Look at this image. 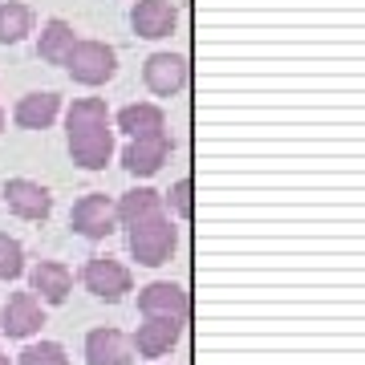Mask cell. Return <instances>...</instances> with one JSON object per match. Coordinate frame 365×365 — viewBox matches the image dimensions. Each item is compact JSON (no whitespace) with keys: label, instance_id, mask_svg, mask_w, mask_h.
Segmentation results:
<instances>
[{"label":"cell","instance_id":"8","mask_svg":"<svg viewBox=\"0 0 365 365\" xmlns=\"http://www.w3.org/2000/svg\"><path fill=\"white\" fill-rule=\"evenodd\" d=\"M4 203H9V211L13 215H21V220H49V211H53V195L41 187V182L33 179H9L4 182Z\"/></svg>","mask_w":365,"mask_h":365},{"label":"cell","instance_id":"23","mask_svg":"<svg viewBox=\"0 0 365 365\" xmlns=\"http://www.w3.org/2000/svg\"><path fill=\"white\" fill-rule=\"evenodd\" d=\"M0 365H13V361H9V353H0Z\"/></svg>","mask_w":365,"mask_h":365},{"label":"cell","instance_id":"14","mask_svg":"<svg viewBox=\"0 0 365 365\" xmlns=\"http://www.w3.org/2000/svg\"><path fill=\"white\" fill-rule=\"evenodd\" d=\"M118 130L130 138H146V134H167V114L155 102H130L118 110Z\"/></svg>","mask_w":365,"mask_h":365},{"label":"cell","instance_id":"4","mask_svg":"<svg viewBox=\"0 0 365 365\" xmlns=\"http://www.w3.org/2000/svg\"><path fill=\"white\" fill-rule=\"evenodd\" d=\"M81 284L90 288L98 300H110V304H114V300H122L134 288V276H130L126 264L110 260V256H93V260L86 264V272H81Z\"/></svg>","mask_w":365,"mask_h":365},{"label":"cell","instance_id":"6","mask_svg":"<svg viewBox=\"0 0 365 365\" xmlns=\"http://www.w3.org/2000/svg\"><path fill=\"white\" fill-rule=\"evenodd\" d=\"M187 57L182 53H150L143 66V81L146 90L158 93V98H175V93L187 86Z\"/></svg>","mask_w":365,"mask_h":365},{"label":"cell","instance_id":"24","mask_svg":"<svg viewBox=\"0 0 365 365\" xmlns=\"http://www.w3.org/2000/svg\"><path fill=\"white\" fill-rule=\"evenodd\" d=\"M0 130H4V110H0Z\"/></svg>","mask_w":365,"mask_h":365},{"label":"cell","instance_id":"1","mask_svg":"<svg viewBox=\"0 0 365 365\" xmlns=\"http://www.w3.org/2000/svg\"><path fill=\"white\" fill-rule=\"evenodd\" d=\"M69 155L81 170H102L114 158V130H110V110L102 98H78L66 114Z\"/></svg>","mask_w":365,"mask_h":365},{"label":"cell","instance_id":"22","mask_svg":"<svg viewBox=\"0 0 365 365\" xmlns=\"http://www.w3.org/2000/svg\"><path fill=\"white\" fill-rule=\"evenodd\" d=\"M167 203L175 215H182V220H191V179H179L175 187L167 191Z\"/></svg>","mask_w":365,"mask_h":365},{"label":"cell","instance_id":"21","mask_svg":"<svg viewBox=\"0 0 365 365\" xmlns=\"http://www.w3.org/2000/svg\"><path fill=\"white\" fill-rule=\"evenodd\" d=\"M16 365H69V357L57 341H37V345H29V349L16 357Z\"/></svg>","mask_w":365,"mask_h":365},{"label":"cell","instance_id":"7","mask_svg":"<svg viewBox=\"0 0 365 365\" xmlns=\"http://www.w3.org/2000/svg\"><path fill=\"white\" fill-rule=\"evenodd\" d=\"M69 223H73V232L86 235V240H106V235L118 227L114 220V203H110V195H81L78 203H73V215H69Z\"/></svg>","mask_w":365,"mask_h":365},{"label":"cell","instance_id":"13","mask_svg":"<svg viewBox=\"0 0 365 365\" xmlns=\"http://www.w3.org/2000/svg\"><path fill=\"white\" fill-rule=\"evenodd\" d=\"M29 288H33V297L45 300V304H61V300L69 297V288H73V272L57 260H41L37 268L29 272Z\"/></svg>","mask_w":365,"mask_h":365},{"label":"cell","instance_id":"3","mask_svg":"<svg viewBox=\"0 0 365 365\" xmlns=\"http://www.w3.org/2000/svg\"><path fill=\"white\" fill-rule=\"evenodd\" d=\"M66 69L69 78L81 81V86H106L118 69V53L106 41H78L66 57Z\"/></svg>","mask_w":365,"mask_h":365},{"label":"cell","instance_id":"11","mask_svg":"<svg viewBox=\"0 0 365 365\" xmlns=\"http://www.w3.org/2000/svg\"><path fill=\"white\" fill-rule=\"evenodd\" d=\"M45 325V309L33 292H13L4 300V313H0V329L9 337H33L37 329Z\"/></svg>","mask_w":365,"mask_h":365},{"label":"cell","instance_id":"10","mask_svg":"<svg viewBox=\"0 0 365 365\" xmlns=\"http://www.w3.org/2000/svg\"><path fill=\"white\" fill-rule=\"evenodd\" d=\"M179 337H182V321L146 317L143 325H138V333H134L130 349L138 353V357H163V353H170L175 345H179Z\"/></svg>","mask_w":365,"mask_h":365},{"label":"cell","instance_id":"15","mask_svg":"<svg viewBox=\"0 0 365 365\" xmlns=\"http://www.w3.org/2000/svg\"><path fill=\"white\" fill-rule=\"evenodd\" d=\"M57 114H61V98L57 93H29V98L16 102L13 122L21 130H49L57 122Z\"/></svg>","mask_w":365,"mask_h":365},{"label":"cell","instance_id":"18","mask_svg":"<svg viewBox=\"0 0 365 365\" xmlns=\"http://www.w3.org/2000/svg\"><path fill=\"white\" fill-rule=\"evenodd\" d=\"M158 211H163V195L150 191V187H134V191H126V195L114 203V220L122 223V227H134V223L150 220Z\"/></svg>","mask_w":365,"mask_h":365},{"label":"cell","instance_id":"19","mask_svg":"<svg viewBox=\"0 0 365 365\" xmlns=\"http://www.w3.org/2000/svg\"><path fill=\"white\" fill-rule=\"evenodd\" d=\"M33 33V13H29L25 4H0V45H21V41Z\"/></svg>","mask_w":365,"mask_h":365},{"label":"cell","instance_id":"5","mask_svg":"<svg viewBox=\"0 0 365 365\" xmlns=\"http://www.w3.org/2000/svg\"><path fill=\"white\" fill-rule=\"evenodd\" d=\"M138 309L143 317H170V321H187L191 317V292L170 280H155L138 292Z\"/></svg>","mask_w":365,"mask_h":365},{"label":"cell","instance_id":"16","mask_svg":"<svg viewBox=\"0 0 365 365\" xmlns=\"http://www.w3.org/2000/svg\"><path fill=\"white\" fill-rule=\"evenodd\" d=\"M86 361L90 365H126L130 361V341L118 329H93L86 337Z\"/></svg>","mask_w":365,"mask_h":365},{"label":"cell","instance_id":"2","mask_svg":"<svg viewBox=\"0 0 365 365\" xmlns=\"http://www.w3.org/2000/svg\"><path fill=\"white\" fill-rule=\"evenodd\" d=\"M175 244H179V227H175V223H170L163 211L130 227V256H134L138 264H146V268L167 264L170 252H175Z\"/></svg>","mask_w":365,"mask_h":365},{"label":"cell","instance_id":"12","mask_svg":"<svg viewBox=\"0 0 365 365\" xmlns=\"http://www.w3.org/2000/svg\"><path fill=\"white\" fill-rule=\"evenodd\" d=\"M130 25L138 37L146 41H163L175 33V25H179V13H175V4L170 0H138L130 13Z\"/></svg>","mask_w":365,"mask_h":365},{"label":"cell","instance_id":"20","mask_svg":"<svg viewBox=\"0 0 365 365\" xmlns=\"http://www.w3.org/2000/svg\"><path fill=\"white\" fill-rule=\"evenodd\" d=\"M25 272V248H21V240L0 232V280L9 284V280H21Z\"/></svg>","mask_w":365,"mask_h":365},{"label":"cell","instance_id":"17","mask_svg":"<svg viewBox=\"0 0 365 365\" xmlns=\"http://www.w3.org/2000/svg\"><path fill=\"white\" fill-rule=\"evenodd\" d=\"M78 45V33H73V25L69 21H61V16H53L49 25L41 29V41H37V57L41 61H49V66H66L69 49Z\"/></svg>","mask_w":365,"mask_h":365},{"label":"cell","instance_id":"9","mask_svg":"<svg viewBox=\"0 0 365 365\" xmlns=\"http://www.w3.org/2000/svg\"><path fill=\"white\" fill-rule=\"evenodd\" d=\"M175 143H170V134H146V138H130V146L122 150V167L130 170V175H155L163 170V163L170 158Z\"/></svg>","mask_w":365,"mask_h":365}]
</instances>
